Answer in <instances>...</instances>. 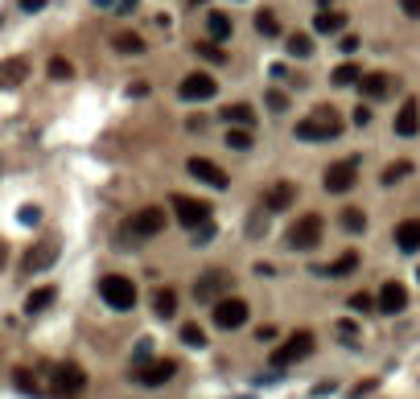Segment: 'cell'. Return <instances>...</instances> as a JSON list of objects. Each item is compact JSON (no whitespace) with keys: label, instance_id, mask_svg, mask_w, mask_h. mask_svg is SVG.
Returning <instances> with one entry per match:
<instances>
[{"label":"cell","instance_id":"obj_14","mask_svg":"<svg viewBox=\"0 0 420 399\" xmlns=\"http://www.w3.org/2000/svg\"><path fill=\"white\" fill-rule=\"evenodd\" d=\"M54 263H58V239H42V243H33L25 251V268L29 272H46Z\"/></svg>","mask_w":420,"mask_h":399},{"label":"cell","instance_id":"obj_34","mask_svg":"<svg viewBox=\"0 0 420 399\" xmlns=\"http://www.w3.org/2000/svg\"><path fill=\"white\" fill-rule=\"evenodd\" d=\"M256 29L264 33V37H276V33H280L276 13H272V8H264V13H256Z\"/></svg>","mask_w":420,"mask_h":399},{"label":"cell","instance_id":"obj_46","mask_svg":"<svg viewBox=\"0 0 420 399\" xmlns=\"http://www.w3.org/2000/svg\"><path fill=\"white\" fill-rule=\"evenodd\" d=\"M21 8H25V13H42V8H46V0H21Z\"/></svg>","mask_w":420,"mask_h":399},{"label":"cell","instance_id":"obj_28","mask_svg":"<svg viewBox=\"0 0 420 399\" xmlns=\"http://www.w3.org/2000/svg\"><path fill=\"white\" fill-rule=\"evenodd\" d=\"M252 144H256L252 128H231V132H227V148H235V153H247Z\"/></svg>","mask_w":420,"mask_h":399},{"label":"cell","instance_id":"obj_29","mask_svg":"<svg viewBox=\"0 0 420 399\" xmlns=\"http://www.w3.org/2000/svg\"><path fill=\"white\" fill-rule=\"evenodd\" d=\"M329 78H334V87H354V83L363 78V71H358L354 62H342V66H338V71L329 74Z\"/></svg>","mask_w":420,"mask_h":399},{"label":"cell","instance_id":"obj_43","mask_svg":"<svg viewBox=\"0 0 420 399\" xmlns=\"http://www.w3.org/2000/svg\"><path fill=\"white\" fill-rule=\"evenodd\" d=\"M399 8H404L412 21H420V0H399Z\"/></svg>","mask_w":420,"mask_h":399},{"label":"cell","instance_id":"obj_36","mask_svg":"<svg viewBox=\"0 0 420 399\" xmlns=\"http://www.w3.org/2000/svg\"><path fill=\"white\" fill-rule=\"evenodd\" d=\"M13 383H17V391H25V395H42L37 379L29 375V371H17V375H13Z\"/></svg>","mask_w":420,"mask_h":399},{"label":"cell","instance_id":"obj_25","mask_svg":"<svg viewBox=\"0 0 420 399\" xmlns=\"http://www.w3.org/2000/svg\"><path fill=\"white\" fill-rule=\"evenodd\" d=\"M153 309H157V317H165V321L177 317V292H173V288H161L157 301H153Z\"/></svg>","mask_w":420,"mask_h":399},{"label":"cell","instance_id":"obj_42","mask_svg":"<svg viewBox=\"0 0 420 399\" xmlns=\"http://www.w3.org/2000/svg\"><path fill=\"white\" fill-rule=\"evenodd\" d=\"M354 124H358V128H367V124H371V107H363V103H358V107H354Z\"/></svg>","mask_w":420,"mask_h":399},{"label":"cell","instance_id":"obj_7","mask_svg":"<svg viewBox=\"0 0 420 399\" xmlns=\"http://www.w3.org/2000/svg\"><path fill=\"white\" fill-rule=\"evenodd\" d=\"M124 231H128V235H136V239L161 235V231H165V210H161V206H144V210H136L128 222H124Z\"/></svg>","mask_w":420,"mask_h":399},{"label":"cell","instance_id":"obj_15","mask_svg":"<svg viewBox=\"0 0 420 399\" xmlns=\"http://www.w3.org/2000/svg\"><path fill=\"white\" fill-rule=\"evenodd\" d=\"M375 309H379V313H392V317H396V313H404V309H408V288H404L399 280H387L383 288H379V301H375Z\"/></svg>","mask_w":420,"mask_h":399},{"label":"cell","instance_id":"obj_49","mask_svg":"<svg viewBox=\"0 0 420 399\" xmlns=\"http://www.w3.org/2000/svg\"><path fill=\"white\" fill-rule=\"evenodd\" d=\"M112 4H116V0H95V8H112Z\"/></svg>","mask_w":420,"mask_h":399},{"label":"cell","instance_id":"obj_44","mask_svg":"<svg viewBox=\"0 0 420 399\" xmlns=\"http://www.w3.org/2000/svg\"><path fill=\"white\" fill-rule=\"evenodd\" d=\"M210 235H214V222H202V227L194 231V243H206Z\"/></svg>","mask_w":420,"mask_h":399},{"label":"cell","instance_id":"obj_40","mask_svg":"<svg viewBox=\"0 0 420 399\" xmlns=\"http://www.w3.org/2000/svg\"><path fill=\"white\" fill-rule=\"evenodd\" d=\"M256 342H259V346H268V342H276V329H272V326H259V329H256Z\"/></svg>","mask_w":420,"mask_h":399},{"label":"cell","instance_id":"obj_6","mask_svg":"<svg viewBox=\"0 0 420 399\" xmlns=\"http://www.w3.org/2000/svg\"><path fill=\"white\" fill-rule=\"evenodd\" d=\"M173 375H177V362L173 358H148V362H140L136 371H132V379H136L140 387H165Z\"/></svg>","mask_w":420,"mask_h":399},{"label":"cell","instance_id":"obj_10","mask_svg":"<svg viewBox=\"0 0 420 399\" xmlns=\"http://www.w3.org/2000/svg\"><path fill=\"white\" fill-rule=\"evenodd\" d=\"M83 387H87V375H83L78 362H62V367L54 371V395L74 399V395H83Z\"/></svg>","mask_w":420,"mask_h":399},{"label":"cell","instance_id":"obj_23","mask_svg":"<svg viewBox=\"0 0 420 399\" xmlns=\"http://www.w3.org/2000/svg\"><path fill=\"white\" fill-rule=\"evenodd\" d=\"M54 297H58V288H54V284L33 288V292L25 297V313H42V309H49V305H54Z\"/></svg>","mask_w":420,"mask_h":399},{"label":"cell","instance_id":"obj_41","mask_svg":"<svg viewBox=\"0 0 420 399\" xmlns=\"http://www.w3.org/2000/svg\"><path fill=\"white\" fill-rule=\"evenodd\" d=\"M268 107H272V112H284V107H288V99H284L280 91H268Z\"/></svg>","mask_w":420,"mask_h":399},{"label":"cell","instance_id":"obj_18","mask_svg":"<svg viewBox=\"0 0 420 399\" xmlns=\"http://www.w3.org/2000/svg\"><path fill=\"white\" fill-rule=\"evenodd\" d=\"M392 87H396V83H392V74H363V78H358V91H363V99H387V95H392Z\"/></svg>","mask_w":420,"mask_h":399},{"label":"cell","instance_id":"obj_45","mask_svg":"<svg viewBox=\"0 0 420 399\" xmlns=\"http://www.w3.org/2000/svg\"><path fill=\"white\" fill-rule=\"evenodd\" d=\"M338 338H342V342H354V321H338Z\"/></svg>","mask_w":420,"mask_h":399},{"label":"cell","instance_id":"obj_47","mask_svg":"<svg viewBox=\"0 0 420 399\" xmlns=\"http://www.w3.org/2000/svg\"><path fill=\"white\" fill-rule=\"evenodd\" d=\"M354 49H358V37H354V33H346V37H342V54H354Z\"/></svg>","mask_w":420,"mask_h":399},{"label":"cell","instance_id":"obj_19","mask_svg":"<svg viewBox=\"0 0 420 399\" xmlns=\"http://www.w3.org/2000/svg\"><path fill=\"white\" fill-rule=\"evenodd\" d=\"M396 247L399 251H408V256L420 251V218H404V222L396 227Z\"/></svg>","mask_w":420,"mask_h":399},{"label":"cell","instance_id":"obj_5","mask_svg":"<svg viewBox=\"0 0 420 399\" xmlns=\"http://www.w3.org/2000/svg\"><path fill=\"white\" fill-rule=\"evenodd\" d=\"M322 231H326L322 214H301V218L288 227V247H297V251H313V247L322 243Z\"/></svg>","mask_w":420,"mask_h":399},{"label":"cell","instance_id":"obj_37","mask_svg":"<svg viewBox=\"0 0 420 399\" xmlns=\"http://www.w3.org/2000/svg\"><path fill=\"white\" fill-rule=\"evenodd\" d=\"M182 342H186V346H198V350H202V346H206V333H202L198 326H182Z\"/></svg>","mask_w":420,"mask_h":399},{"label":"cell","instance_id":"obj_13","mask_svg":"<svg viewBox=\"0 0 420 399\" xmlns=\"http://www.w3.org/2000/svg\"><path fill=\"white\" fill-rule=\"evenodd\" d=\"M354 181H358V161H354V157H346V161H334L326 169V189H329V193H350V189H354Z\"/></svg>","mask_w":420,"mask_h":399},{"label":"cell","instance_id":"obj_39","mask_svg":"<svg viewBox=\"0 0 420 399\" xmlns=\"http://www.w3.org/2000/svg\"><path fill=\"white\" fill-rule=\"evenodd\" d=\"M17 218H21L25 227H33V222H37L42 214H37V206H21V210H17Z\"/></svg>","mask_w":420,"mask_h":399},{"label":"cell","instance_id":"obj_17","mask_svg":"<svg viewBox=\"0 0 420 399\" xmlns=\"http://www.w3.org/2000/svg\"><path fill=\"white\" fill-rule=\"evenodd\" d=\"M293 198H297V186H293V181H276V186L264 193V210H272V214L288 210V206H293Z\"/></svg>","mask_w":420,"mask_h":399},{"label":"cell","instance_id":"obj_16","mask_svg":"<svg viewBox=\"0 0 420 399\" xmlns=\"http://www.w3.org/2000/svg\"><path fill=\"white\" fill-rule=\"evenodd\" d=\"M420 132V103L416 99H404V107L396 112V136H416Z\"/></svg>","mask_w":420,"mask_h":399},{"label":"cell","instance_id":"obj_24","mask_svg":"<svg viewBox=\"0 0 420 399\" xmlns=\"http://www.w3.org/2000/svg\"><path fill=\"white\" fill-rule=\"evenodd\" d=\"M223 119H227L231 128H252V124H256V112H252L247 103H231V107H223Z\"/></svg>","mask_w":420,"mask_h":399},{"label":"cell","instance_id":"obj_20","mask_svg":"<svg viewBox=\"0 0 420 399\" xmlns=\"http://www.w3.org/2000/svg\"><path fill=\"white\" fill-rule=\"evenodd\" d=\"M25 74H29V62H25V58L0 62V87H17V83H25Z\"/></svg>","mask_w":420,"mask_h":399},{"label":"cell","instance_id":"obj_9","mask_svg":"<svg viewBox=\"0 0 420 399\" xmlns=\"http://www.w3.org/2000/svg\"><path fill=\"white\" fill-rule=\"evenodd\" d=\"M173 214H177V222L189 227V231H198L202 222H210V206L198 202V198H186V193H173Z\"/></svg>","mask_w":420,"mask_h":399},{"label":"cell","instance_id":"obj_26","mask_svg":"<svg viewBox=\"0 0 420 399\" xmlns=\"http://www.w3.org/2000/svg\"><path fill=\"white\" fill-rule=\"evenodd\" d=\"M342 231H350V235H363V231H367V214L358 210V206H346V210H342Z\"/></svg>","mask_w":420,"mask_h":399},{"label":"cell","instance_id":"obj_30","mask_svg":"<svg viewBox=\"0 0 420 399\" xmlns=\"http://www.w3.org/2000/svg\"><path fill=\"white\" fill-rule=\"evenodd\" d=\"M408 173H412V161H392L387 169H383V177H379V181H383V186H396V181H404Z\"/></svg>","mask_w":420,"mask_h":399},{"label":"cell","instance_id":"obj_32","mask_svg":"<svg viewBox=\"0 0 420 399\" xmlns=\"http://www.w3.org/2000/svg\"><path fill=\"white\" fill-rule=\"evenodd\" d=\"M284 49H288L293 58H309V54H313V42H309V33H293V37L284 42Z\"/></svg>","mask_w":420,"mask_h":399},{"label":"cell","instance_id":"obj_8","mask_svg":"<svg viewBox=\"0 0 420 399\" xmlns=\"http://www.w3.org/2000/svg\"><path fill=\"white\" fill-rule=\"evenodd\" d=\"M247 321V301L243 297H223L218 305H214V329H243Z\"/></svg>","mask_w":420,"mask_h":399},{"label":"cell","instance_id":"obj_35","mask_svg":"<svg viewBox=\"0 0 420 399\" xmlns=\"http://www.w3.org/2000/svg\"><path fill=\"white\" fill-rule=\"evenodd\" d=\"M194 54H198V58H206V62H214V66H223V62H227V54L214 46V42H198V46H194Z\"/></svg>","mask_w":420,"mask_h":399},{"label":"cell","instance_id":"obj_31","mask_svg":"<svg viewBox=\"0 0 420 399\" xmlns=\"http://www.w3.org/2000/svg\"><path fill=\"white\" fill-rule=\"evenodd\" d=\"M358 268V251H342V256L329 263V276H350Z\"/></svg>","mask_w":420,"mask_h":399},{"label":"cell","instance_id":"obj_12","mask_svg":"<svg viewBox=\"0 0 420 399\" xmlns=\"http://www.w3.org/2000/svg\"><path fill=\"white\" fill-rule=\"evenodd\" d=\"M186 169H189V177H194V181H202V186H210V189H227V181H231V177H227V169H218L210 157H189Z\"/></svg>","mask_w":420,"mask_h":399},{"label":"cell","instance_id":"obj_50","mask_svg":"<svg viewBox=\"0 0 420 399\" xmlns=\"http://www.w3.org/2000/svg\"><path fill=\"white\" fill-rule=\"evenodd\" d=\"M4 259H8V247H4V243H0V268H4Z\"/></svg>","mask_w":420,"mask_h":399},{"label":"cell","instance_id":"obj_27","mask_svg":"<svg viewBox=\"0 0 420 399\" xmlns=\"http://www.w3.org/2000/svg\"><path fill=\"white\" fill-rule=\"evenodd\" d=\"M112 46H116L119 54H144V37H140V33H116Z\"/></svg>","mask_w":420,"mask_h":399},{"label":"cell","instance_id":"obj_11","mask_svg":"<svg viewBox=\"0 0 420 399\" xmlns=\"http://www.w3.org/2000/svg\"><path fill=\"white\" fill-rule=\"evenodd\" d=\"M214 91H218V83H214L206 71H194V74H186V78L177 83V95H182L186 103H202V99H214Z\"/></svg>","mask_w":420,"mask_h":399},{"label":"cell","instance_id":"obj_2","mask_svg":"<svg viewBox=\"0 0 420 399\" xmlns=\"http://www.w3.org/2000/svg\"><path fill=\"white\" fill-rule=\"evenodd\" d=\"M99 297H103V305L116 309V313H128V309H136V301H140L136 284L128 280V276H116V272L99 280Z\"/></svg>","mask_w":420,"mask_h":399},{"label":"cell","instance_id":"obj_1","mask_svg":"<svg viewBox=\"0 0 420 399\" xmlns=\"http://www.w3.org/2000/svg\"><path fill=\"white\" fill-rule=\"evenodd\" d=\"M334 136H342V116L334 107H317L297 124V141H334Z\"/></svg>","mask_w":420,"mask_h":399},{"label":"cell","instance_id":"obj_21","mask_svg":"<svg viewBox=\"0 0 420 399\" xmlns=\"http://www.w3.org/2000/svg\"><path fill=\"white\" fill-rule=\"evenodd\" d=\"M313 29H317V33H342V29H346V13L322 8V13L313 17Z\"/></svg>","mask_w":420,"mask_h":399},{"label":"cell","instance_id":"obj_3","mask_svg":"<svg viewBox=\"0 0 420 399\" xmlns=\"http://www.w3.org/2000/svg\"><path fill=\"white\" fill-rule=\"evenodd\" d=\"M231 292V272H223V268H206L202 276H194V301L198 305H218L223 297Z\"/></svg>","mask_w":420,"mask_h":399},{"label":"cell","instance_id":"obj_38","mask_svg":"<svg viewBox=\"0 0 420 399\" xmlns=\"http://www.w3.org/2000/svg\"><path fill=\"white\" fill-rule=\"evenodd\" d=\"M350 309H354V313H371L375 309L371 292H354V297H350Z\"/></svg>","mask_w":420,"mask_h":399},{"label":"cell","instance_id":"obj_4","mask_svg":"<svg viewBox=\"0 0 420 399\" xmlns=\"http://www.w3.org/2000/svg\"><path fill=\"white\" fill-rule=\"evenodd\" d=\"M313 346H317V338H313L309 329H297L288 342H280L276 350H272V367H280V371H284V367H293V362L309 358V354H313Z\"/></svg>","mask_w":420,"mask_h":399},{"label":"cell","instance_id":"obj_48","mask_svg":"<svg viewBox=\"0 0 420 399\" xmlns=\"http://www.w3.org/2000/svg\"><path fill=\"white\" fill-rule=\"evenodd\" d=\"M116 8H119V13H132V8H136V0H119Z\"/></svg>","mask_w":420,"mask_h":399},{"label":"cell","instance_id":"obj_22","mask_svg":"<svg viewBox=\"0 0 420 399\" xmlns=\"http://www.w3.org/2000/svg\"><path fill=\"white\" fill-rule=\"evenodd\" d=\"M231 17H227V13H210L206 17V33H210V42H214V46H218V42H227V37H231Z\"/></svg>","mask_w":420,"mask_h":399},{"label":"cell","instance_id":"obj_33","mask_svg":"<svg viewBox=\"0 0 420 399\" xmlns=\"http://www.w3.org/2000/svg\"><path fill=\"white\" fill-rule=\"evenodd\" d=\"M46 71H49V78H54V83H66V78H74V66H70L62 54H58V58H49Z\"/></svg>","mask_w":420,"mask_h":399}]
</instances>
